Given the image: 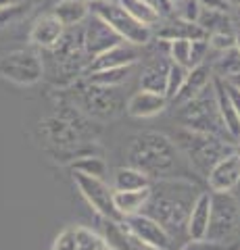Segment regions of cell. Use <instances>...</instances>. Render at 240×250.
Returning a JSON list of instances; mask_svg holds the SVG:
<instances>
[{
  "label": "cell",
  "mask_w": 240,
  "mask_h": 250,
  "mask_svg": "<svg viewBox=\"0 0 240 250\" xmlns=\"http://www.w3.org/2000/svg\"><path fill=\"white\" fill-rule=\"evenodd\" d=\"M38 131L46 150L55 161H73L88 154L86 146L92 142V121L75 104L63 103L55 115L40 119Z\"/></svg>",
  "instance_id": "1"
},
{
  "label": "cell",
  "mask_w": 240,
  "mask_h": 250,
  "mask_svg": "<svg viewBox=\"0 0 240 250\" xmlns=\"http://www.w3.org/2000/svg\"><path fill=\"white\" fill-rule=\"evenodd\" d=\"M128 163L153 182L169 177H186L188 163L177 150L174 140L161 131H142L130 140Z\"/></svg>",
  "instance_id": "2"
},
{
  "label": "cell",
  "mask_w": 240,
  "mask_h": 250,
  "mask_svg": "<svg viewBox=\"0 0 240 250\" xmlns=\"http://www.w3.org/2000/svg\"><path fill=\"white\" fill-rule=\"evenodd\" d=\"M196 192V186L186 177L157 179L151 184V196L142 213L159 221L174 238V233L186 231V221Z\"/></svg>",
  "instance_id": "3"
},
{
  "label": "cell",
  "mask_w": 240,
  "mask_h": 250,
  "mask_svg": "<svg viewBox=\"0 0 240 250\" xmlns=\"http://www.w3.org/2000/svg\"><path fill=\"white\" fill-rule=\"evenodd\" d=\"M174 144L177 146V150L182 152L186 163H188V167L203 177H207L211 167L221 156H226L228 152L234 150V144L226 142V140L205 134V131L188 129V127H182L177 131L174 138Z\"/></svg>",
  "instance_id": "4"
},
{
  "label": "cell",
  "mask_w": 240,
  "mask_h": 250,
  "mask_svg": "<svg viewBox=\"0 0 240 250\" xmlns=\"http://www.w3.org/2000/svg\"><path fill=\"white\" fill-rule=\"evenodd\" d=\"M180 111L175 113V119L180 121L184 127L205 131V134L218 136L226 142L234 144V140L230 138V134L223 127V121L218 113V104H215V94H213V82L209 88H205L200 94H196L195 98H190L188 103H184L177 106Z\"/></svg>",
  "instance_id": "5"
},
{
  "label": "cell",
  "mask_w": 240,
  "mask_h": 250,
  "mask_svg": "<svg viewBox=\"0 0 240 250\" xmlns=\"http://www.w3.org/2000/svg\"><path fill=\"white\" fill-rule=\"evenodd\" d=\"M73 104L90 119H103V121L115 119V117H119L126 111V103L121 98L119 88L96 85L90 82H84V85L75 88Z\"/></svg>",
  "instance_id": "6"
},
{
  "label": "cell",
  "mask_w": 240,
  "mask_h": 250,
  "mask_svg": "<svg viewBox=\"0 0 240 250\" xmlns=\"http://www.w3.org/2000/svg\"><path fill=\"white\" fill-rule=\"evenodd\" d=\"M88 6L92 15H96L98 19H103L107 25L117 31L123 42H130L134 46H146L151 42L153 29L136 21L117 0H100V2H90Z\"/></svg>",
  "instance_id": "7"
},
{
  "label": "cell",
  "mask_w": 240,
  "mask_h": 250,
  "mask_svg": "<svg viewBox=\"0 0 240 250\" xmlns=\"http://www.w3.org/2000/svg\"><path fill=\"white\" fill-rule=\"evenodd\" d=\"M0 77L15 85H36L44 77V61L32 48H17L0 57Z\"/></svg>",
  "instance_id": "8"
},
{
  "label": "cell",
  "mask_w": 240,
  "mask_h": 250,
  "mask_svg": "<svg viewBox=\"0 0 240 250\" xmlns=\"http://www.w3.org/2000/svg\"><path fill=\"white\" fill-rule=\"evenodd\" d=\"M240 202L232 192H211V219L207 238L226 242L238 231Z\"/></svg>",
  "instance_id": "9"
},
{
  "label": "cell",
  "mask_w": 240,
  "mask_h": 250,
  "mask_svg": "<svg viewBox=\"0 0 240 250\" xmlns=\"http://www.w3.org/2000/svg\"><path fill=\"white\" fill-rule=\"evenodd\" d=\"M73 184L80 190L84 200L96 210L100 219H111V221H121L117 208L113 205V188L100 177L86 175L82 171H73Z\"/></svg>",
  "instance_id": "10"
},
{
  "label": "cell",
  "mask_w": 240,
  "mask_h": 250,
  "mask_svg": "<svg viewBox=\"0 0 240 250\" xmlns=\"http://www.w3.org/2000/svg\"><path fill=\"white\" fill-rule=\"evenodd\" d=\"M82 36H84V50H86L88 59L96 57V54L109 50L111 46L123 42L119 34L111 25H107L103 19H98L96 15H88L86 21L82 23Z\"/></svg>",
  "instance_id": "11"
},
{
  "label": "cell",
  "mask_w": 240,
  "mask_h": 250,
  "mask_svg": "<svg viewBox=\"0 0 240 250\" xmlns=\"http://www.w3.org/2000/svg\"><path fill=\"white\" fill-rule=\"evenodd\" d=\"M121 221L136 238H140L142 242H146V244H151V246L159 248V250H172L174 238L169 236V231L159 221H154L153 217L144 215V213H138V215L123 217Z\"/></svg>",
  "instance_id": "12"
},
{
  "label": "cell",
  "mask_w": 240,
  "mask_h": 250,
  "mask_svg": "<svg viewBox=\"0 0 240 250\" xmlns=\"http://www.w3.org/2000/svg\"><path fill=\"white\" fill-rule=\"evenodd\" d=\"M140 46H134L130 42H119L111 46L109 50L96 54L92 57L86 65V71L84 75L88 73H94V71H105V69H117V67H131V65H138L140 62Z\"/></svg>",
  "instance_id": "13"
},
{
  "label": "cell",
  "mask_w": 240,
  "mask_h": 250,
  "mask_svg": "<svg viewBox=\"0 0 240 250\" xmlns=\"http://www.w3.org/2000/svg\"><path fill=\"white\" fill-rule=\"evenodd\" d=\"M207 184L211 192H232L240 186V154L228 152L215 163L207 173Z\"/></svg>",
  "instance_id": "14"
},
{
  "label": "cell",
  "mask_w": 240,
  "mask_h": 250,
  "mask_svg": "<svg viewBox=\"0 0 240 250\" xmlns=\"http://www.w3.org/2000/svg\"><path fill=\"white\" fill-rule=\"evenodd\" d=\"M103 240L107 250H159L136 238L123 221H111V219H103Z\"/></svg>",
  "instance_id": "15"
},
{
  "label": "cell",
  "mask_w": 240,
  "mask_h": 250,
  "mask_svg": "<svg viewBox=\"0 0 240 250\" xmlns=\"http://www.w3.org/2000/svg\"><path fill=\"white\" fill-rule=\"evenodd\" d=\"M65 25L61 23L52 13H46V15H40L29 27V34H27V40L32 46L40 50H50L55 46L61 36L65 34Z\"/></svg>",
  "instance_id": "16"
},
{
  "label": "cell",
  "mask_w": 240,
  "mask_h": 250,
  "mask_svg": "<svg viewBox=\"0 0 240 250\" xmlns=\"http://www.w3.org/2000/svg\"><path fill=\"white\" fill-rule=\"evenodd\" d=\"M169 106V100L159 92H151V90H138L130 96L126 103V113L134 119H151L157 117Z\"/></svg>",
  "instance_id": "17"
},
{
  "label": "cell",
  "mask_w": 240,
  "mask_h": 250,
  "mask_svg": "<svg viewBox=\"0 0 240 250\" xmlns=\"http://www.w3.org/2000/svg\"><path fill=\"white\" fill-rule=\"evenodd\" d=\"M213 94H215V104H218V113L223 121V127L230 134V138L238 142L240 140V117L234 103H232V96L226 88V82L221 77L213 75Z\"/></svg>",
  "instance_id": "18"
},
{
  "label": "cell",
  "mask_w": 240,
  "mask_h": 250,
  "mask_svg": "<svg viewBox=\"0 0 240 250\" xmlns=\"http://www.w3.org/2000/svg\"><path fill=\"white\" fill-rule=\"evenodd\" d=\"M211 82H213V71H211V67H209V65H205V62H200V65L188 69L182 88H180V92L175 94V98L172 100V103L175 106L188 103L190 98H195L196 94H200L205 88H209Z\"/></svg>",
  "instance_id": "19"
},
{
  "label": "cell",
  "mask_w": 240,
  "mask_h": 250,
  "mask_svg": "<svg viewBox=\"0 0 240 250\" xmlns=\"http://www.w3.org/2000/svg\"><path fill=\"white\" fill-rule=\"evenodd\" d=\"M209 219H211V192H198L186 221L188 238H207Z\"/></svg>",
  "instance_id": "20"
},
{
  "label": "cell",
  "mask_w": 240,
  "mask_h": 250,
  "mask_svg": "<svg viewBox=\"0 0 240 250\" xmlns=\"http://www.w3.org/2000/svg\"><path fill=\"white\" fill-rule=\"evenodd\" d=\"M151 196V186L142 190H113V205L117 208L119 217H130L142 213L146 200Z\"/></svg>",
  "instance_id": "21"
},
{
  "label": "cell",
  "mask_w": 240,
  "mask_h": 250,
  "mask_svg": "<svg viewBox=\"0 0 240 250\" xmlns=\"http://www.w3.org/2000/svg\"><path fill=\"white\" fill-rule=\"evenodd\" d=\"M55 17L63 23L65 27H77L82 25L90 15V6L86 0H59L50 11Z\"/></svg>",
  "instance_id": "22"
},
{
  "label": "cell",
  "mask_w": 240,
  "mask_h": 250,
  "mask_svg": "<svg viewBox=\"0 0 240 250\" xmlns=\"http://www.w3.org/2000/svg\"><path fill=\"white\" fill-rule=\"evenodd\" d=\"M169 62H172L169 57L167 59H154L153 62H149V65L142 69V73H140V90H151V92L163 94Z\"/></svg>",
  "instance_id": "23"
},
{
  "label": "cell",
  "mask_w": 240,
  "mask_h": 250,
  "mask_svg": "<svg viewBox=\"0 0 240 250\" xmlns=\"http://www.w3.org/2000/svg\"><path fill=\"white\" fill-rule=\"evenodd\" d=\"M161 40H174V38H186V40H207V31L198 25V23H190V21H169L163 25V29L159 31Z\"/></svg>",
  "instance_id": "24"
},
{
  "label": "cell",
  "mask_w": 240,
  "mask_h": 250,
  "mask_svg": "<svg viewBox=\"0 0 240 250\" xmlns=\"http://www.w3.org/2000/svg\"><path fill=\"white\" fill-rule=\"evenodd\" d=\"M151 184L153 179L149 175H144L142 171H138L131 165L117 167L113 171V190H142Z\"/></svg>",
  "instance_id": "25"
},
{
  "label": "cell",
  "mask_w": 240,
  "mask_h": 250,
  "mask_svg": "<svg viewBox=\"0 0 240 250\" xmlns=\"http://www.w3.org/2000/svg\"><path fill=\"white\" fill-rule=\"evenodd\" d=\"M196 23L207 31V36L215 34V31H236V25L228 15V11H215V9L200 6V15Z\"/></svg>",
  "instance_id": "26"
},
{
  "label": "cell",
  "mask_w": 240,
  "mask_h": 250,
  "mask_svg": "<svg viewBox=\"0 0 240 250\" xmlns=\"http://www.w3.org/2000/svg\"><path fill=\"white\" fill-rule=\"evenodd\" d=\"M117 2H119L136 21H140V23H144V25H149V27L157 25V23L161 21V13L154 9L153 4L146 2V0H117Z\"/></svg>",
  "instance_id": "27"
},
{
  "label": "cell",
  "mask_w": 240,
  "mask_h": 250,
  "mask_svg": "<svg viewBox=\"0 0 240 250\" xmlns=\"http://www.w3.org/2000/svg\"><path fill=\"white\" fill-rule=\"evenodd\" d=\"M136 65L131 67H117V69H105V71H94L86 75V82L96 83V85H111V88H119L121 83L130 80L131 71Z\"/></svg>",
  "instance_id": "28"
},
{
  "label": "cell",
  "mask_w": 240,
  "mask_h": 250,
  "mask_svg": "<svg viewBox=\"0 0 240 250\" xmlns=\"http://www.w3.org/2000/svg\"><path fill=\"white\" fill-rule=\"evenodd\" d=\"M211 71L215 77H221V80H232V77L240 75V52L236 48L219 52V59L215 61Z\"/></svg>",
  "instance_id": "29"
},
{
  "label": "cell",
  "mask_w": 240,
  "mask_h": 250,
  "mask_svg": "<svg viewBox=\"0 0 240 250\" xmlns=\"http://www.w3.org/2000/svg\"><path fill=\"white\" fill-rule=\"evenodd\" d=\"M71 171H82V173H86V175H94V177L105 179L107 163L96 154H84L80 159L71 161Z\"/></svg>",
  "instance_id": "30"
},
{
  "label": "cell",
  "mask_w": 240,
  "mask_h": 250,
  "mask_svg": "<svg viewBox=\"0 0 240 250\" xmlns=\"http://www.w3.org/2000/svg\"><path fill=\"white\" fill-rule=\"evenodd\" d=\"M167 42V57L172 62H177L186 69H190V46L192 40H186V38H174V40H163Z\"/></svg>",
  "instance_id": "31"
},
{
  "label": "cell",
  "mask_w": 240,
  "mask_h": 250,
  "mask_svg": "<svg viewBox=\"0 0 240 250\" xmlns=\"http://www.w3.org/2000/svg\"><path fill=\"white\" fill-rule=\"evenodd\" d=\"M186 73H188V69L182 67V65H177V62H169V69H167V80H165V98L172 103V100L175 98V94L180 92L182 88V83L186 80Z\"/></svg>",
  "instance_id": "32"
},
{
  "label": "cell",
  "mask_w": 240,
  "mask_h": 250,
  "mask_svg": "<svg viewBox=\"0 0 240 250\" xmlns=\"http://www.w3.org/2000/svg\"><path fill=\"white\" fill-rule=\"evenodd\" d=\"M77 229V248L75 250H107L105 240L94 229L86 228V225H75Z\"/></svg>",
  "instance_id": "33"
},
{
  "label": "cell",
  "mask_w": 240,
  "mask_h": 250,
  "mask_svg": "<svg viewBox=\"0 0 240 250\" xmlns=\"http://www.w3.org/2000/svg\"><path fill=\"white\" fill-rule=\"evenodd\" d=\"M172 9L177 19L196 23L198 15H200V2L198 0H177V2L172 4Z\"/></svg>",
  "instance_id": "34"
},
{
  "label": "cell",
  "mask_w": 240,
  "mask_h": 250,
  "mask_svg": "<svg viewBox=\"0 0 240 250\" xmlns=\"http://www.w3.org/2000/svg\"><path fill=\"white\" fill-rule=\"evenodd\" d=\"M77 248V229L75 225H67L65 229L57 233L50 250H75Z\"/></svg>",
  "instance_id": "35"
},
{
  "label": "cell",
  "mask_w": 240,
  "mask_h": 250,
  "mask_svg": "<svg viewBox=\"0 0 240 250\" xmlns=\"http://www.w3.org/2000/svg\"><path fill=\"white\" fill-rule=\"evenodd\" d=\"M209 48L218 50V52H226L230 48H234V31H215V34L207 36Z\"/></svg>",
  "instance_id": "36"
},
{
  "label": "cell",
  "mask_w": 240,
  "mask_h": 250,
  "mask_svg": "<svg viewBox=\"0 0 240 250\" xmlns=\"http://www.w3.org/2000/svg\"><path fill=\"white\" fill-rule=\"evenodd\" d=\"M180 250H226V244L211 238H190Z\"/></svg>",
  "instance_id": "37"
},
{
  "label": "cell",
  "mask_w": 240,
  "mask_h": 250,
  "mask_svg": "<svg viewBox=\"0 0 240 250\" xmlns=\"http://www.w3.org/2000/svg\"><path fill=\"white\" fill-rule=\"evenodd\" d=\"M23 4H15V6H6V9H0V27H9L13 23H17L23 15L27 13V6L23 9Z\"/></svg>",
  "instance_id": "38"
},
{
  "label": "cell",
  "mask_w": 240,
  "mask_h": 250,
  "mask_svg": "<svg viewBox=\"0 0 240 250\" xmlns=\"http://www.w3.org/2000/svg\"><path fill=\"white\" fill-rule=\"evenodd\" d=\"M207 52H209V42L207 40H192V46H190V65L196 67V65H200V62H205Z\"/></svg>",
  "instance_id": "39"
},
{
  "label": "cell",
  "mask_w": 240,
  "mask_h": 250,
  "mask_svg": "<svg viewBox=\"0 0 240 250\" xmlns=\"http://www.w3.org/2000/svg\"><path fill=\"white\" fill-rule=\"evenodd\" d=\"M200 6H207V9H215V11H228L230 4L228 0H198Z\"/></svg>",
  "instance_id": "40"
},
{
  "label": "cell",
  "mask_w": 240,
  "mask_h": 250,
  "mask_svg": "<svg viewBox=\"0 0 240 250\" xmlns=\"http://www.w3.org/2000/svg\"><path fill=\"white\" fill-rule=\"evenodd\" d=\"M223 82H226V80H223ZM226 88H228V92H230V96H232V103H234L236 111H238V117H240V90L236 88V85H232L230 82H226Z\"/></svg>",
  "instance_id": "41"
},
{
  "label": "cell",
  "mask_w": 240,
  "mask_h": 250,
  "mask_svg": "<svg viewBox=\"0 0 240 250\" xmlns=\"http://www.w3.org/2000/svg\"><path fill=\"white\" fill-rule=\"evenodd\" d=\"M146 2H149V4H153L154 9H157L161 15H163V13H167L169 9H172V4H169L167 0H146Z\"/></svg>",
  "instance_id": "42"
},
{
  "label": "cell",
  "mask_w": 240,
  "mask_h": 250,
  "mask_svg": "<svg viewBox=\"0 0 240 250\" xmlns=\"http://www.w3.org/2000/svg\"><path fill=\"white\" fill-rule=\"evenodd\" d=\"M25 0H0V9H6V6H15V4H21Z\"/></svg>",
  "instance_id": "43"
},
{
  "label": "cell",
  "mask_w": 240,
  "mask_h": 250,
  "mask_svg": "<svg viewBox=\"0 0 240 250\" xmlns=\"http://www.w3.org/2000/svg\"><path fill=\"white\" fill-rule=\"evenodd\" d=\"M234 48L240 52V27H236V31H234Z\"/></svg>",
  "instance_id": "44"
},
{
  "label": "cell",
  "mask_w": 240,
  "mask_h": 250,
  "mask_svg": "<svg viewBox=\"0 0 240 250\" xmlns=\"http://www.w3.org/2000/svg\"><path fill=\"white\" fill-rule=\"evenodd\" d=\"M226 82H230L232 85H236V88L240 90V75H236V77H232V80H226Z\"/></svg>",
  "instance_id": "45"
},
{
  "label": "cell",
  "mask_w": 240,
  "mask_h": 250,
  "mask_svg": "<svg viewBox=\"0 0 240 250\" xmlns=\"http://www.w3.org/2000/svg\"><path fill=\"white\" fill-rule=\"evenodd\" d=\"M228 4L230 6H238V9H240V0H228Z\"/></svg>",
  "instance_id": "46"
},
{
  "label": "cell",
  "mask_w": 240,
  "mask_h": 250,
  "mask_svg": "<svg viewBox=\"0 0 240 250\" xmlns=\"http://www.w3.org/2000/svg\"><path fill=\"white\" fill-rule=\"evenodd\" d=\"M234 152L240 154V140H238V142H234Z\"/></svg>",
  "instance_id": "47"
},
{
  "label": "cell",
  "mask_w": 240,
  "mask_h": 250,
  "mask_svg": "<svg viewBox=\"0 0 240 250\" xmlns=\"http://www.w3.org/2000/svg\"><path fill=\"white\" fill-rule=\"evenodd\" d=\"M86 2L90 4V2H100V0H86Z\"/></svg>",
  "instance_id": "48"
},
{
  "label": "cell",
  "mask_w": 240,
  "mask_h": 250,
  "mask_svg": "<svg viewBox=\"0 0 240 250\" xmlns=\"http://www.w3.org/2000/svg\"><path fill=\"white\" fill-rule=\"evenodd\" d=\"M167 2H169V4H174V2H177V0H167Z\"/></svg>",
  "instance_id": "49"
},
{
  "label": "cell",
  "mask_w": 240,
  "mask_h": 250,
  "mask_svg": "<svg viewBox=\"0 0 240 250\" xmlns=\"http://www.w3.org/2000/svg\"><path fill=\"white\" fill-rule=\"evenodd\" d=\"M238 13H240V9H238Z\"/></svg>",
  "instance_id": "50"
}]
</instances>
